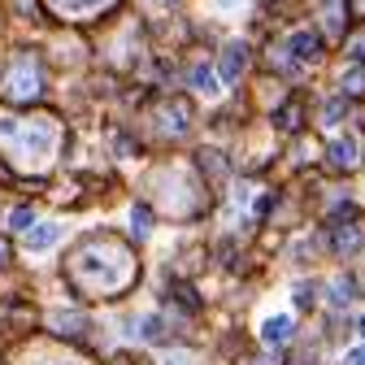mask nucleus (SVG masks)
<instances>
[{
	"mask_svg": "<svg viewBox=\"0 0 365 365\" xmlns=\"http://www.w3.org/2000/svg\"><path fill=\"white\" fill-rule=\"evenodd\" d=\"M361 244H365L361 226H348V231H339V235H335V252H361Z\"/></svg>",
	"mask_w": 365,
	"mask_h": 365,
	"instance_id": "nucleus-9",
	"label": "nucleus"
},
{
	"mask_svg": "<svg viewBox=\"0 0 365 365\" xmlns=\"http://www.w3.org/2000/svg\"><path fill=\"white\" fill-rule=\"evenodd\" d=\"M217 5H222V9H231V5H235V0H217Z\"/></svg>",
	"mask_w": 365,
	"mask_h": 365,
	"instance_id": "nucleus-20",
	"label": "nucleus"
},
{
	"mask_svg": "<svg viewBox=\"0 0 365 365\" xmlns=\"http://www.w3.org/2000/svg\"><path fill=\"white\" fill-rule=\"evenodd\" d=\"M192 83H196V91H209V96L217 91V78H213L209 66H196V70H192Z\"/></svg>",
	"mask_w": 365,
	"mask_h": 365,
	"instance_id": "nucleus-14",
	"label": "nucleus"
},
{
	"mask_svg": "<svg viewBox=\"0 0 365 365\" xmlns=\"http://www.w3.org/2000/svg\"><path fill=\"white\" fill-rule=\"evenodd\" d=\"M274 122H279L283 130H300V122H304L300 101H287V105H283V113H274Z\"/></svg>",
	"mask_w": 365,
	"mask_h": 365,
	"instance_id": "nucleus-10",
	"label": "nucleus"
},
{
	"mask_svg": "<svg viewBox=\"0 0 365 365\" xmlns=\"http://www.w3.org/2000/svg\"><path fill=\"white\" fill-rule=\"evenodd\" d=\"M348 365H365V348H352L348 352Z\"/></svg>",
	"mask_w": 365,
	"mask_h": 365,
	"instance_id": "nucleus-17",
	"label": "nucleus"
},
{
	"mask_svg": "<svg viewBox=\"0 0 365 365\" xmlns=\"http://www.w3.org/2000/svg\"><path fill=\"white\" fill-rule=\"evenodd\" d=\"M261 339H265V348H283L292 339V317H269L261 327Z\"/></svg>",
	"mask_w": 365,
	"mask_h": 365,
	"instance_id": "nucleus-4",
	"label": "nucleus"
},
{
	"mask_svg": "<svg viewBox=\"0 0 365 365\" xmlns=\"http://www.w3.org/2000/svg\"><path fill=\"white\" fill-rule=\"evenodd\" d=\"M53 5L61 14H87V9H96V5H109V0H53Z\"/></svg>",
	"mask_w": 365,
	"mask_h": 365,
	"instance_id": "nucleus-13",
	"label": "nucleus"
},
{
	"mask_svg": "<svg viewBox=\"0 0 365 365\" xmlns=\"http://www.w3.org/2000/svg\"><path fill=\"white\" fill-rule=\"evenodd\" d=\"M339 113H344V101H331V105H327V113H322V118H327V122H335V118H339Z\"/></svg>",
	"mask_w": 365,
	"mask_h": 365,
	"instance_id": "nucleus-16",
	"label": "nucleus"
},
{
	"mask_svg": "<svg viewBox=\"0 0 365 365\" xmlns=\"http://www.w3.org/2000/svg\"><path fill=\"white\" fill-rule=\"evenodd\" d=\"M9 222H14V226H18V231H22V226H31V209H18V213H14V217H9Z\"/></svg>",
	"mask_w": 365,
	"mask_h": 365,
	"instance_id": "nucleus-15",
	"label": "nucleus"
},
{
	"mask_svg": "<svg viewBox=\"0 0 365 365\" xmlns=\"http://www.w3.org/2000/svg\"><path fill=\"white\" fill-rule=\"evenodd\" d=\"M361 331H365V322H361Z\"/></svg>",
	"mask_w": 365,
	"mask_h": 365,
	"instance_id": "nucleus-21",
	"label": "nucleus"
},
{
	"mask_svg": "<svg viewBox=\"0 0 365 365\" xmlns=\"http://www.w3.org/2000/svg\"><path fill=\"white\" fill-rule=\"evenodd\" d=\"M57 235H61L57 226H31L26 248H31V252H43V248H53V244H57Z\"/></svg>",
	"mask_w": 365,
	"mask_h": 365,
	"instance_id": "nucleus-8",
	"label": "nucleus"
},
{
	"mask_svg": "<svg viewBox=\"0 0 365 365\" xmlns=\"http://www.w3.org/2000/svg\"><path fill=\"white\" fill-rule=\"evenodd\" d=\"M317 53H322V43H317V35H313V31L292 35V57H296V61H317Z\"/></svg>",
	"mask_w": 365,
	"mask_h": 365,
	"instance_id": "nucleus-5",
	"label": "nucleus"
},
{
	"mask_svg": "<svg viewBox=\"0 0 365 365\" xmlns=\"http://www.w3.org/2000/svg\"><path fill=\"white\" fill-rule=\"evenodd\" d=\"M70 274H74V283H83L87 274H96L83 292H91V296H113V292H122L130 279H135V261H130V252L118 244V240H87L83 248H78V257H74V265H66Z\"/></svg>",
	"mask_w": 365,
	"mask_h": 365,
	"instance_id": "nucleus-1",
	"label": "nucleus"
},
{
	"mask_svg": "<svg viewBox=\"0 0 365 365\" xmlns=\"http://www.w3.org/2000/svg\"><path fill=\"white\" fill-rule=\"evenodd\" d=\"M130 226H135V235L144 240V235L153 231V209H148V205H135V213H130Z\"/></svg>",
	"mask_w": 365,
	"mask_h": 365,
	"instance_id": "nucleus-12",
	"label": "nucleus"
},
{
	"mask_svg": "<svg viewBox=\"0 0 365 365\" xmlns=\"http://www.w3.org/2000/svg\"><path fill=\"white\" fill-rule=\"evenodd\" d=\"M344 0H327V5H322V22H327V35L331 39H339L344 35Z\"/></svg>",
	"mask_w": 365,
	"mask_h": 365,
	"instance_id": "nucleus-6",
	"label": "nucleus"
},
{
	"mask_svg": "<svg viewBox=\"0 0 365 365\" xmlns=\"http://www.w3.org/2000/svg\"><path fill=\"white\" fill-rule=\"evenodd\" d=\"M5 257H9V248H5V240H0V265H5Z\"/></svg>",
	"mask_w": 365,
	"mask_h": 365,
	"instance_id": "nucleus-19",
	"label": "nucleus"
},
{
	"mask_svg": "<svg viewBox=\"0 0 365 365\" xmlns=\"http://www.w3.org/2000/svg\"><path fill=\"white\" fill-rule=\"evenodd\" d=\"M344 91H348V96H365V66L344 70Z\"/></svg>",
	"mask_w": 365,
	"mask_h": 365,
	"instance_id": "nucleus-11",
	"label": "nucleus"
},
{
	"mask_svg": "<svg viewBox=\"0 0 365 365\" xmlns=\"http://www.w3.org/2000/svg\"><path fill=\"white\" fill-rule=\"evenodd\" d=\"M244 66H248V48H244L240 39H235V43H226L222 66H217V70H222V78H226V83H235V78L244 74Z\"/></svg>",
	"mask_w": 365,
	"mask_h": 365,
	"instance_id": "nucleus-3",
	"label": "nucleus"
},
{
	"mask_svg": "<svg viewBox=\"0 0 365 365\" xmlns=\"http://www.w3.org/2000/svg\"><path fill=\"white\" fill-rule=\"evenodd\" d=\"M39 87H43V74H39L35 57H18V66L5 74V101L26 105V101H35V96H39Z\"/></svg>",
	"mask_w": 365,
	"mask_h": 365,
	"instance_id": "nucleus-2",
	"label": "nucleus"
},
{
	"mask_svg": "<svg viewBox=\"0 0 365 365\" xmlns=\"http://www.w3.org/2000/svg\"><path fill=\"white\" fill-rule=\"evenodd\" d=\"M356 161V144L352 140H335L331 144V170H352Z\"/></svg>",
	"mask_w": 365,
	"mask_h": 365,
	"instance_id": "nucleus-7",
	"label": "nucleus"
},
{
	"mask_svg": "<svg viewBox=\"0 0 365 365\" xmlns=\"http://www.w3.org/2000/svg\"><path fill=\"white\" fill-rule=\"evenodd\" d=\"M356 57H365V35H361V39H356Z\"/></svg>",
	"mask_w": 365,
	"mask_h": 365,
	"instance_id": "nucleus-18",
	"label": "nucleus"
}]
</instances>
